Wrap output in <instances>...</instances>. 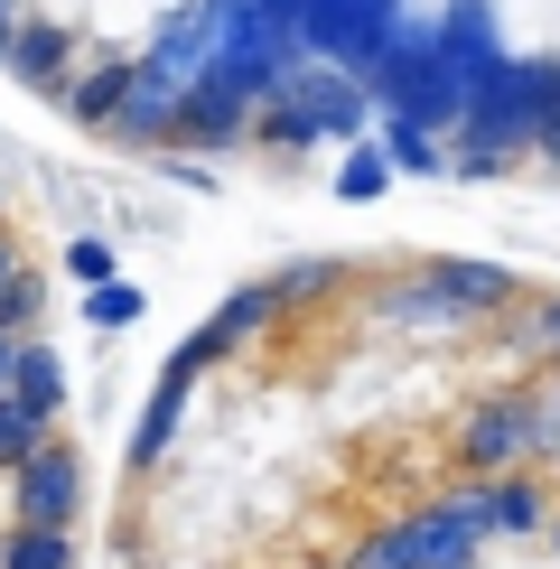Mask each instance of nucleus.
Segmentation results:
<instances>
[{"label":"nucleus","mask_w":560,"mask_h":569,"mask_svg":"<svg viewBox=\"0 0 560 569\" xmlns=\"http://www.w3.org/2000/svg\"><path fill=\"white\" fill-rule=\"evenodd\" d=\"M551 122H560V66L551 57H504L496 76L467 93V122L449 131V169L458 178H496V159L542 150Z\"/></svg>","instance_id":"obj_1"},{"label":"nucleus","mask_w":560,"mask_h":569,"mask_svg":"<svg viewBox=\"0 0 560 569\" xmlns=\"http://www.w3.org/2000/svg\"><path fill=\"white\" fill-rule=\"evenodd\" d=\"M178 76L169 66H93V76H76V93H66V112H76L84 131L103 140H131V150H169L178 140Z\"/></svg>","instance_id":"obj_2"},{"label":"nucleus","mask_w":560,"mask_h":569,"mask_svg":"<svg viewBox=\"0 0 560 569\" xmlns=\"http://www.w3.org/2000/svg\"><path fill=\"white\" fill-rule=\"evenodd\" d=\"M271 29L299 38V57L309 66H337V76H373L383 66V47L402 38V0H262Z\"/></svg>","instance_id":"obj_3"},{"label":"nucleus","mask_w":560,"mask_h":569,"mask_svg":"<svg viewBox=\"0 0 560 569\" xmlns=\"http://www.w3.org/2000/svg\"><path fill=\"white\" fill-rule=\"evenodd\" d=\"M364 112L373 103H364L356 76H337V66H299V76L262 103V131L280 140V150H299V140H356Z\"/></svg>","instance_id":"obj_4"},{"label":"nucleus","mask_w":560,"mask_h":569,"mask_svg":"<svg viewBox=\"0 0 560 569\" xmlns=\"http://www.w3.org/2000/svg\"><path fill=\"white\" fill-rule=\"evenodd\" d=\"M542 458V401L532 392H486L458 420V467L467 477H523Z\"/></svg>","instance_id":"obj_5"},{"label":"nucleus","mask_w":560,"mask_h":569,"mask_svg":"<svg viewBox=\"0 0 560 569\" xmlns=\"http://www.w3.org/2000/svg\"><path fill=\"white\" fill-rule=\"evenodd\" d=\"M430 513H449L467 541H523V532H551V505L532 477H458L430 495Z\"/></svg>","instance_id":"obj_6"},{"label":"nucleus","mask_w":560,"mask_h":569,"mask_svg":"<svg viewBox=\"0 0 560 569\" xmlns=\"http://www.w3.org/2000/svg\"><path fill=\"white\" fill-rule=\"evenodd\" d=\"M477 551H486V541H467L449 513H430V505H420V513H402V523L364 532L337 569H477Z\"/></svg>","instance_id":"obj_7"},{"label":"nucleus","mask_w":560,"mask_h":569,"mask_svg":"<svg viewBox=\"0 0 560 569\" xmlns=\"http://www.w3.org/2000/svg\"><path fill=\"white\" fill-rule=\"evenodd\" d=\"M10 505H19V523H76V505H84V467H76V448L66 439H47L29 467H10Z\"/></svg>","instance_id":"obj_8"},{"label":"nucleus","mask_w":560,"mask_h":569,"mask_svg":"<svg viewBox=\"0 0 560 569\" xmlns=\"http://www.w3.org/2000/svg\"><path fill=\"white\" fill-rule=\"evenodd\" d=\"M0 66H10L29 93H47V103L76 93V38H66L57 19H19V38H10V57H0Z\"/></svg>","instance_id":"obj_9"},{"label":"nucleus","mask_w":560,"mask_h":569,"mask_svg":"<svg viewBox=\"0 0 560 569\" xmlns=\"http://www.w3.org/2000/svg\"><path fill=\"white\" fill-rule=\"evenodd\" d=\"M252 122H262V112H252L233 84H216V76H197L178 93V140H187V150H233Z\"/></svg>","instance_id":"obj_10"},{"label":"nucleus","mask_w":560,"mask_h":569,"mask_svg":"<svg viewBox=\"0 0 560 569\" xmlns=\"http://www.w3.org/2000/svg\"><path fill=\"white\" fill-rule=\"evenodd\" d=\"M197 365H206V346L187 337L169 355V373H159V392H150V411H140V430H131V467H159L169 458V439H178V420H187V383H197Z\"/></svg>","instance_id":"obj_11"},{"label":"nucleus","mask_w":560,"mask_h":569,"mask_svg":"<svg viewBox=\"0 0 560 569\" xmlns=\"http://www.w3.org/2000/svg\"><path fill=\"white\" fill-rule=\"evenodd\" d=\"M430 47L467 76V93H477V84L504 66V38H496V10H486V0H449V19L430 29Z\"/></svg>","instance_id":"obj_12"},{"label":"nucleus","mask_w":560,"mask_h":569,"mask_svg":"<svg viewBox=\"0 0 560 569\" xmlns=\"http://www.w3.org/2000/svg\"><path fill=\"white\" fill-rule=\"evenodd\" d=\"M0 401H19L29 420H47V430H57V411H66V355L38 346V337H19V355H10V392H0Z\"/></svg>","instance_id":"obj_13"},{"label":"nucleus","mask_w":560,"mask_h":569,"mask_svg":"<svg viewBox=\"0 0 560 569\" xmlns=\"http://www.w3.org/2000/svg\"><path fill=\"white\" fill-rule=\"evenodd\" d=\"M430 290L449 299V318H486V308L513 299V271H496V262H430Z\"/></svg>","instance_id":"obj_14"},{"label":"nucleus","mask_w":560,"mask_h":569,"mask_svg":"<svg viewBox=\"0 0 560 569\" xmlns=\"http://www.w3.org/2000/svg\"><path fill=\"white\" fill-rule=\"evenodd\" d=\"M271 308H280V299H271V280H252V290H233V299L216 308V327L197 337V346H206V365H216V355H233L243 337H262V327H271Z\"/></svg>","instance_id":"obj_15"},{"label":"nucleus","mask_w":560,"mask_h":569,"mask_svg":"<svg viewBox=\"0 0 560 569\" xmlns=\"http://www.w3.org/2000/svg\"><path fill=\"white\" fill-rule=\"evenodd\" d=\"M206 47H216V38H206V0H197V10H178L169 29H159V47H150V66H169L178 84H197V76H206Z\"/></svg>","instance_id":"obj_16"},{"label":"nucleus","mask_w":560,"mask_h":569,"mask_svg":"<svg viewBox=\"0 0 560 569\" xmlns=\"http://www.w3.org/2000/svg\"><path fill=\"white\" fill-rule=\"evenodd\" d=\"M373 150L392 159V178H439V169H449V140L420 131V122H383V140H373Z\"/></svg>","instance_id":"obj_17"},{"label":"nucleus","mask_w":560,"mask_h":569,"mask_svg":"<svg viewBox=\"0 0 560 569\" xmlns=\"http://www.w3.org/2000/svg\"><path fill=\"white\" fill-rule=\"evenodd\" d=\"M0 569H76V532H57V523H10Z\"/></svg>","instance_id":"obj_18"},{"label":"nucleus","mask_w":560,"mask_h":569,"mask_svg":"<svg viewBox=\"0 0 560 569\" xmlns=\"http://www.w3.org/2000/svg\"><path fill=\"white\" fill-rule=\"evenodd\" d=\"M383 318H402V327H458L449 299L430 290V271H402V280H392V290H383Z\"/></svg>","instance_id":"obj_19"},{"label":"nucleus","mask_w":560,"mask_h":569,"mask_svg":"<svg viewBox=\"0 0 560 569\" xmlns=\"http://www.w3.org/2000/svg\"><path fill=\"white\" fill-rule=\"evenodd\" d=\"M38 308H47V280L38 271H0V337H29V318H38Z\"/></svg>","instance_id":"obj_20"},{"label":"nucleus","mask_w":560,"mask_h":569,"mask_svg":"<svg viewBox=\"0 0 560 569\" xmlns=\"http://www.w3.org/2000/svg\"><path fill=\"white\" fill-rule=\"evenodd\" d=\"M383 187H392V159H383V150H364V140H356V150H346V169H337V197H346V206H373Z\"/></svg>","instance_id":"obj_21"},{"label":"nucleus","mask_w":560,"mask_h":569,"mask_svg":"<svg viewBox=\"0 0 560 569\" xmlns=\"http://www.w3.org/2000/svg\"><path fill=\"white\" fill-rule=\"evenodd\" d=\"M47 439H57V430H47V420H29V411H19V401H0V467H29L38 448H47Z\"/></svg>","instance_id":"obj_22"},{"label":"nucleus","mask_w":560,"mask_h":569,"mask_svg":"<svg viewBox=\"0 0 560 569\" xmlns=\"http://www.w3.org/2000/svg\"><path fill=\"white\" fill-rule=\"evenodd\" d=\"M84 318H93V327H103V337H112V327H131V318H150V299H140L131 280H103V290H84Z\"/></svg>","instance_id":"obj_23"},{"label":"nucleus","mask_w":560,"mask_h":569,"mask_svg":"<svg viewBox=\"0 0 560 569\" xmlns=\"http://www.w3.org/2000/svg\"><path fill=\"white\" fill-rule=\"evenodd\" d=\"M327 290H337V262H290V271L271 280L280 308H309V299H327Z\"/></svg>","instance_id":"obj_24"},{"label":"nucleus","mask_w":560,"mask_h":569,"mask_svg":"<svg viewBox=\"0 0 560 569\" xmlns=\"http://www.w3.org/2000/svg\"><path fill=\"white\" fill-rule=\"evenodd\" d=\"M66 271H76L84 290H103L112 280V243H66Z\"/></svg>","instance_id":"obj_25"},{"label":"nucleus","mask_w":560,"mask_h":569,"mask_svg":"<svg viewBox=\"0 0 560 569\" xmlns=\"http://www.w3.org/2000/svg\"><path fill=\"white\" fill-rule=\"evenodd\" d=\"M532 401H542V448H551V458H560V365H551V383L532 392Z\"/></svg>","instance_id":"obj_26"},{"label":"nucleus","mask_w":560,"mask_h":569,"mask_svg":"<svg viewBox=\"0 0 560 569\" xmlns=\"http://www.w3.org/2000/svg\"><path fill=\"white\" fill-rule=\"evenodd\" d=\"M10 38H19V10H10V0H0V57H10Z\"/></svg>","instance_id":"obj_27"},{"label":"nucleus","mask_w":560,"mask_h":569,"mask_svg":"<svg viewBox=\"0 0 560 569\" xmlns=\"http://www.w3.org/2000/svg\"><path fill=\"white\" fill-rule=\"evenodd\" d=\"M542 346H551V355H560V308H542Z\"/></svg>","instance_id":"obj_28"},{"label":"nucleus","mask_w":560,"mask_h":569,"mask_svg":"<svg viewBox=\"0 0 560 569\" xmlns=\"http://www.w3.org/2000/svg\"><path fill=\"white\" fill-rule=\"evenodd\" d=\"M10 355H19V337H0V392H10Z\"/></svg>","instance_id":"obj_29"},{"label":"nucleus","mask_w":560,"mask_h":569,"mask_svg":"<svg viewBox=\"0 0 560 569\" xmlns=\"http://www.w3.org/2000/svg\"><path fill=\"white\" fill-rule=\"evenodd\" d=\"M542 150H551V159H560V122H551V131H542Z\"/></svg>","instance_id":"obj_30"},{"label":"nucleus","mask_w":560,"mask_h":569,"mask_svg":"<svg viewBox=\"0 0 560 569\" xmlns=\"http://www.w3.org/2000/svg\"><path fill=\"white\" fill-rule=\"evenodd\" d=\"M551 551H560V513H551Z\"/></svg>","instance_id":"obj_31"},{"label":"nucleus","mask_w":560,"mask_h":569,"mask_svg":"<svg viewBox=\"0 0 560 569\" xmlns=\"http://www.w3.org/2000/svg\"><path fill=\"white\" fill-rule=\"evenodd\" d=\"M0 271H10V243H0Z\"/></svg>","instance_id":"obj_32"}]
</instances>
